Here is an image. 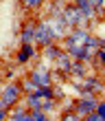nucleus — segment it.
Listing matches in <instances>:
<instances>
[{
    "label": "nucleus",
    "instance_id": "obj_1",
    "mask_svg": "<svg viewBox=\"0 0 105 121\" xmlns=\"http://www.w3.org/2000/svg\"><path fill=\"white\" fill-rule=\"evenodd\" d=\"M61 18H64V22H66V26H70V29H79V26H83L86 24V18H83V13L77 9V7L72 4V7H64V11H61Z\"/></svg>",
    "mask_w": 105,
    "mask_h": 121
},
{
    "label": "nucleus",
    "instance_id": "obj_2",
    "mask_svg": "<svg viewBox=\"0 0 105 121\" xmlns=\"http://www.w3.org/2000/svg\"><path fill=\"white\" fill-rule=\"evenodd\" d=\"M20 97H22V88H20V84H16V82L7 84V86L2 88V92H0V99L4 101V106H7V108L16 106Z\"/></svg>",
    "mask_w": 105,
    "mask_h": 121
},
{
    "label": "nucleus",
    "instance_id": "obj_3",
    "mask_svg": "<svg viewBox=\"0 0 105 121\" xmlns=\"http://www.w3.org/2000/svg\"><path fill=\"white\" fill-rule=\"evenodd\" d=\"M96 104H99V101H96L92 95H83L79 101L74 104L72 112H74V115H79V117L83 119V117H88L90 112H94V110H96Z\"/></svg>",
    "mask_w": 105,
    "mask_h": 121
},
{
    "label": "nucleus",
    "instance_id": "obj_4",
    "mask_svg": "<svg viewBox=\"0 0 105 121\" xmlns=\"http://www.w3.org/2000/svg\"><path fill=\"white\" fill-rule=\"evenodd\" d=\"M35 42H37L39 46H46V44H53L55 42V35L51 33L48 22H37L35 24Z\"/></svg>",
    "mask_w": 105,
    "mask_h": 121
},
{
    "label": "nucleus",
    "instance_id": "obj_5",
    "mask_svg": "<svg viewBox=\"0 0 105 121\" xmlns=\"http://www.w3.org/2000/svg\"><path fill=\"white\" fill-rule=\"evenodd\" d=\"M46 22H48V26H51V33L55 35V40L66 35V29H68V26H66V22H64V18H61V16H53L51 20H46Z\"/></svg>",
    "mask_w": 105,
    "mask_h": 121
},
{
    "label": "nucleus",
    "instance_id": "obj_6",
    "mask_svg": "<svg viewBox=\"0 0 105 121\" xmlns=\"http://www.w3.org/2000/svg\"><path fill=\"white\" fill-rule=\"evenodd\" d=\"M29 79H31L37 88H42V86H51V73H48V70H44V68H39V70H31Z\"/></svg>",
    "mask_w": 105,
    "mask_h": 121
},
{
    "label": "nucleus",
    "instance_id": "obj_7",
    "mask_svg": "<svg viewBox=\"0 0 105 121\" xmlns=\"http://www.w3.org/2000/svg\"><path fill=\"white\" fill-rule=\"evenodd\" d=\"M35 55H37V51H35L33 44H22V48H20V53H18V64H26L31 57H35Z\"/></svg>",
    "mask_w": 105,
    "mask_h": 121
},
{
    "label": "nucleus",
    "instance_id": "obj_8",
    "mask_svg": "<svg viewBox=\"0 0 105 121\" xmlns=\"http://www.w3.org/2000/svg\"><path fill=\"white\" fill-rule=\"evenodd\" d=\"M74 7L83 13V18H94V7L90 0H74Z\"/></svg>",
    "mask_w": 105,
    "mask_h": 121
},
{
    "label": "nucleus",
    "instance_id": "obj_9",
    "mask_svg": "<svg viewBox=\"0 0 105 121\" xmlns=\"http://www.w3.org/2000/svg\"><path fill=\"white\" fill-rule=\"evenodd\" d=\"M35 24L37 22H29L22 29V44H33V40H35Z\"/></svg>",
    "mask_w": 105,
    "mask_h": 121
},
{
    "label": "nucleus",
    "instance_id": "obj_10",
    "mask_svg": "<svg viewBox=\"0 0 105 121\" xmlns=\"http://www.w3.org/2000/svg\"><path fill=\"white\" fill-rule=\"evenodd\" d=\"M44 55H46L48 60H57L59 55H61V48L55 46V44H46V46H44Z\"/></svg>",
    "mask_w": 105,
    "mask_h": 121
},
{
    "label": "nucleus",
    "instance_id": "obj_11",
    "mask_svg": "<svg viewBox=\"0 0 105 121\" xmlns=\"http://www.w3.org/2000/svg\"><path fill=\"white\" fill-rule=\"evenodd\" d=\"M57 62H59L61 70H66V73H70V66H72V60H70V55H68L66 51H61V55L57 57Z\"/></svg>",
    "mask_w": 105,
    "mask_h": 121
},
{
    "label": "nucleus",
    "instance_id": "obj_12",
    "mask_svg": "<svg viewBox=\"0 0 105 121\" xmlns=\"http://www.w3.org/2000/svg\"><path fill=\"white\" fill-rule=\"evenodd\" d=\"M26 104H29V108H31V110H39L42 99L35 95V92H26Z\"/></svg>",
    "mask_w": 105,
    "mask_h": 121
},
{
    "label": "nucleus",
    "instance_id": "obj_13",
    "mask_svg": "<svg viewBox=\"0 0 105 121\" xmlns=\"http://www.w3.org/2000/svg\"><path fill=\"white\" fill-rule=\"evenodd\" d=\"M86 90H90V92L101 90V82H99V79H94V77H88V79H86Z\"/></svg>",
    "mask_w": 105,
    "mask_h": 121
},
{
    "label": "nucleus",
    "instance_id": "obj_14",
    "mask_svg": "<svg viewBox=\"0 0 105 121\" xmlns=\"http://www.w3.org/2000/svg\"><path fill=\"white\" fill-rule=\"evenodd\" d=\"M70 73H74V75H86L83 62H72V66H70Z\"/></svg>",
    "mask_w": 105,
    "mask_h": 121
},
{
    "label": "nucleus",
    "instance_id": "obj_15",
    "mask_svg": "<svg viewBox=\"0 0 105 121\" xmlns=\"http://www.w3.org/2000/svg\"><path fill=\"white\" fill-rule=\"evenodd\" d=\"M20 88H22V92H35V88H37V86H35L31 79H24L22 84H20Z\"/></svg>",
    "mask_w": 105,
    "mask_h": 121
},
{
    "label": "nucleus",
    "instance_id": "obj_16",
    "mask_svg": "<svg viewBox=\"0 0 105 121\" xmlns=\"http://www.w3.org/2000/svg\"><path fill=\"white\" fill-rule=\"evenodd\" d=\"M42 2H44V0H22V4L26 7V9H39Z\"/></svg>",
    "mask_w": 105,
    "mask_h": 121
},
{
    "label": "nucleus",
    "instance_id": "obj_17",
    "mask_svg": "<svg viewBox=\"0 0 105 121\" xmlns=\"http://www.w3.org/2000/svg\"><path fill=\"white\" fill-rule=\"evenodd\" d=\"M83 119H86V121H105V117L99 115L96 110H94V112H90V115H88V117H83Z\"/></svg>",
    "mask_w": 105,
    "mask_h": 121
},
{
    "label": "nucleus",
    "instance_id": "obj_18",
    "mask_svg": "<svg viewBox=\"0 0 105 121\" xmlns=\"http://www.w3.org/2000/svg\"><path fill=\"white\" fill-rule=\"evenodd\" d=\"M61 121H81V117H79V115H74V112H66Z\"/></svg>",
    "mask_w": 105,
    "mask_h": 121
},
{
    "label": "nucleus",
    "instance_id": "obj_19",
    "mask_svg": "<svg viewBox=\"0 0 105 121\" xmlns=\"http://www.w3.org/2000/svg\"><path fill=\"white\" fill-rule=\"evenodd\" d=\"M96 57H99V62H101V66H105V51H103V48H96Z\"/></svg>",
    "mask_w": 105,
    "mask_h": 121
},
{
    "label": "nucleus",
    "instance_id": "obj_20",
    "mask_svg": "<svg viewBox=\"0 0 105 121\" xmlns=\"http://www.w3.org/2000/svg\"><path fill=\"white\" fill-rule=\"evenodd\" d=\"M96 112H99V115H103V117H105V101L96 104Z\"/></svg>",
    "mask_w": 105,
    "mask_h": 121
},
{
    "label": "nucleus",
    "instance_id": "obj_21",
    "mask_svg": "<svg viewBox=\"0 0 105 121\" xmlns=\"http://www.w3.org/2000/svg\"><path fill=\"white\" fill-rule=\"evenodd\" d=\"M90 2H92V7H94V9H99V7H103V0H90Z\"/></svg>",
    "mask_w": 105,
    "mask_h": 121
},
{
    "label": "nucleus",
    "instance_id": "obj_22",
    "mask_svg": "<svg viewBox=\"0 0 105 121\" xmlns=\"http://www.w3.org/2000/svg\"><path fill=\"white\" fill-rule=\"evenodd\" d=\"M7 117H9V110H0V121H4Z\"/></svg>",
    "mask_w": 105,
    "mask_h": 121
},
{
    "label": "nucleus",
    "instance_id": "obj_23",
    "mask_svg": "<svg viewBox=\"0 0 105 121\" xmlns=\"http://www.w3.org/2000/svg\"><path fill=\"white\" fill-rule=\"evenodd\" d=\"M46 121H51V119H48V117H46Z\"/></svg>",
    "mask_w": 105,
    "mask_h": 121
},
{
    "label": "nucleus",
    "instance_id": "obj_24",
    "mask_svg": "<svg viewBox=\"0 0 105 121\" xmlns=\"http://www.w3.org/2000/svg\"><path fill=\"white\" fill-rule=\"evenodd\" d=\"M0 92H2V88H0Z\"/></svg>",
    "mask_w": 105,
    "mask_h": 121
}]
</instances>
